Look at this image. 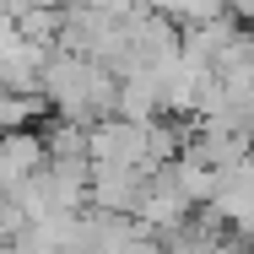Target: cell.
<instances>
[{
    "label": "cell",
    "instance_id": "cell-1",
    "mask_svg": "<svg viewBox=\"0 0 254 254\" xmlns=\"http://www.w3.org/2000/svg\"><path fill=\"white\" fill-rule=\"evenodd\" d=\"M49 168V146L38 130H5L0 135V195L11 200L22 184H33Z\"/></svg>",
    "mask_w": 254,
    "mask_h": 254
},
{
    "label": "cell",
    "instance_id": "cell-2",
    "mask_svg": "<svg viewBox=\"0 0 254 254\" xmlns=\"http://www.w3.org/2000/svg\"><path fill=\"white\" fill-rule=\"evenodd\" d=\"M5 11L16 22V16H33V11H65V0H5Z\"/></svg>",
    "mask_w": 254,
    "mask_h": 254
}]
</instances>
